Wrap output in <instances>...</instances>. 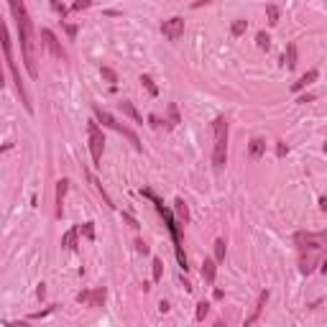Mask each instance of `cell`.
<instances>
[{
	"label": "cell",
	"instance_id": "obj_1",
	"mask_svg": "<svg viewBox=\"0 0 327 327\" xmlns=\"http://www.w3.org/2000/svg\"><path fill=\"white\" fill-rule=\"evenodd\" d=\"M8 8L16 18V26H18V36H21V54H23V64L31 74V79L38 77V67H36V57H33V23H31V16L26 11V3L23 0H8Z\"/></svg>",
	"mask_w": 327,
	"mask_h": 327
},
{
	"label": "cell",
	"instance_id": "obj_2",
	"mask_svg": "<svg viewBox=\"0 0 327 327\" xmlns=\"http://www.w3.org/2000/svg\"><path fill=\"white\" fill-rule=\"evenodd\" d=\"M141 194H143V197H148V199L156 204L158 215L164 217V223H167V228H169V233H172V243H174V253H177V261H179V266L187 271V268H189V263H187V256H184V251H182V238H179V225H182V223H179V220L172 215V210H169L167 204H164V202H161V199H158V197L151 192V189H141Z\"/></svg>",
	"mask_w": 327,
	"mask_h": 327
},
{
	"label": "cell",
	"instance_id": "obj_3",
	"mask_svg": "<svg viewBox=\"0 0 327 327\" xmlns=\"http://www.w3.org/2000/svg\"><path fill=\"white\" fill-rule=\"evenodd\" d=\"M212 138H215V146H212V169L223 172L225 164H228V138H230L228 118L220 115V118L212 120Z\"/></svg>",
	"mask_w": 327,
	"mask_h": 327
},
{
	"label": "cell",
	"instance_id": "obj_4",
	"mask_svg": "<svg viewBox=\"0 0 327 327\" xmlns=\"http://www.w3.org/2000/svg\"><path fill=\"white\" fill-rule=\"evenodd\" d=\"M3 49H6V67H8V72H11V77H13V85H16V92L21 95V102H23V107L33 115V105H31V97H28V92H26V87H23V79H21V72H18V67H16V62H13V54H11V36H8V31L3 28Z\"/></svg>",
	"mask_w": 327,
	"mask_h": 327
},
{
	"label": "cell",
	"instance_id": "obj_5",
	"mask_svg": "<svg viewBox=\"0 0 327 327\" xmlns=\"http://www.w3.org/2000/svg\"><path fill=\"white\" fill-rule=\"evenodd\" d=\"M95 118H97V120L102 123L105 128H113V131L123 133V136H126V138H128V141H131V143L136 146V151H141V141H138V136H136V133H133L131 128H126V126H120V123H118V120H115V118H113L110 113H105L102 107H97V105H95Z\"/></svg>",
	"mask_w": 327,
	"mask_h": 327
},
{
	"label": "cell",
	"instance_id": "obj_6",
	"mask_svg": "<svg viewBox=\"0 0 327 327\" xmlns=\"http://www.w3.org/2000/svg\"><path fill=\"white\" fill-rule=\"evenodd\" d=\"M87 138H90L92 164H95V167H100V161H102V151H105V136H102V131L97 128V123H95V120L87 123Z\"/></svg>",
	"mask_w": 327,
	"mask_h": 327
},
{
	"label": "cell",
	"instance_id": "obj_7",
	"mask_svg": "<svg viewBox=\"0 0 327 327\" xmlns=\"http://www.w3.org/2000/svg\"><path fill=\"white\" fill-rule=\"evenodd\" d=\"M294 240L299 243L302 251H307V248L317 251V248H322V245H327V233H297Z\"/></svg>",
	"mask_w": 327,
	"mask_h": 327
},
{
	"label": "cell",
	"instance_id": "obj_8",
	"mask_svg": "<svg viewBox=\"0 0 327 327\" xmlns=\"http://www.w3.org/2000/svg\"><path fill=\"white\" fill-rule=\"evenodd\" d=\"M161 33L167 36L169 41L182 38V36H184V18L174 16V18H169V21H164V23H161Z\"/></svg>",
	"mask_w": 327,
	"mask_h": 327
},
{
	"label": "cell",
	"instance_id": "obj_9",
	"mask_svg": "<svg viewBox=\"0 0 327 327\" xmlns=\"http://www.w3.org/2000/svg\"><path fill=\"white\" fill-rule=\"evenodd\" d=\"M105 297H107L105 286H100V289H95V292H79V294H77V302H79V304H90V307H102V304H105Z\"/></svg>",
	"mask_w": 327,
	"mask_h": 327
},
{
	"label": "cell",
	"instance_id": "obj_10",
	"mask_svg": "<svg viewBox=\"0 0 327 327\" xmlns=\"http://www.w3.org/2000/svg\"><path fill=\"white\" fill-rule=\"evenodd\" d=\"M41 38H44V46L57 57V59H64L67 57V51L62 49V44H59V38L54 36V31H49V28H41Z\"/></svg>",
	"mask_w": 327,
	"mask_h": 327
},
{
	"label": "cell",
	"instance_id": "obj_11",
	"mask_svg": "<svg viewBox=\"0 0 327 327\" xmlns=\"http://www.w3.org/2000/svg\"><path fill=\"white\" fill-rule=\"evenodd\" d=\"M215 276H217V261H215V258H204V261H202V279L212 286V284H215Z\"/></svg>",
	"mask_w": 327,
	"mask_h": 327
},
{
	"label": "cell",
	"instance_id": "obj_12",
	"mask_svg": "<svg viewBox=\"0 0 327 327\" xmlns=\"http://www.w3.org/2000/svg\"><path fill=\"white\" fill-rule=\"evenodd\" d=\"M69 189V179H59L57 182V217H62L64 212V194Z\"/></svg>",
	"mask_w": 327,
	"mask_h": 327
},
{
	"label": "cell",
	"instance_id": "obj_13",
	"mask_svg": "<svg viewBox=\"0 0 327 327\" xmlns=\"http://www.w3.org/2000/svg\"><path fill=\"white\" fill-rule=\"evenodd\" d=\"M118 107H120L123 113H126V115H128L133 123H138V126H143V118H141V113L136 110V105H133L131 100H120V102H118Z\"/></svg>",
	"mask_w": 327,
	"mask_h": 327
},
{
	"label": "cell",
	"instance_id": "obj_14",
	"mask_svg": "<svg viewBox=\"0 0 327 327\" xmlns=\"http://www.w3.org/2000/svg\"><path fill=\"white\" fill-rule=\"evenodd\" d=\"M266 302H268V292H261V294H258V302H256V307H253V312H251V317L245 319V327H248V324H253V322L261 317V312H263Z\"/></svg>",
	"mask_w": 327,
	"mask_h": 327
},
{
	"label": "cell",
	"instance_id": "obj_15",
	"mask_svg": "<svg viewBox=\"0 0 327 327\" xmlns=\"http://www.w3.org/2000/svg\"><path fill=\"white\" fill-rule=\"evenodd\" d=\"M317 77H319V69H309L307 74H302V77H299V79L294 82V85H292V90H294V92H299V90H304L307 85H312V82H314Z\"/></svg>",
	"mask_w": 327,
	"mask_h": 327
},
{
	"label": "cell",
	"instance_id": "obj_16",
	"mask_svg": "<svg viewBox=\"0 0 327 327\" xmlns=\"http://www.w3.org/2000/svg\"><path fill=\"white\" fill-rule=\"evenodd\" d=\"M174 212H177V220H179L182 225H187V223H189V210H187V202H184L182 197H177V199H174Z\"/></svg>",
	"mask_w": 327,
	"mask_h": 327
},
{
	"label": "cell",
	"instance_id": "obj_17",
	"mask_svg": "<svg viewBox=\"0 0 327 327\" xmlns=\"http://www.w3.org/2000/svg\"><path fill=\"white\" fill-rule=\"evenodd\" d=\"M284 67H286V69H294V67H297V44H294V41H289V44H286Z\"/></svg>",
	"mask_w": 327,
	"mask_h": 327
},
{
	"label": "cell",
	"instance_id": "obj_18",
	"mask_svg": "<svg viewBox=\"0 0 327 327\" xmlns=\"http://www.w3.org/2000/svg\"><path fill=\"white\" fill-rule=\"evenodd\" d=\"M266 153V141H261V138H253L251 143H248V156L256 161V158H261Z\"/></svg>",
	"mask_w": 327,
	"mask_h": 327
},
{
	"label": "cell",
	"instance_id": "obj_19",
	"mask_svg": "<svg viewBox=\"0 0 327 327\" xmlns=\"http://www.w3.org/2000/svg\"><path fill=\"white\" fill-rule=\"evenodd\" d=\"M77 235H79V228H72V230H67V233H64V238H62V248H67V251H74V248H77Z\"/></svg>",
	"mask_w": 327,
	"mask_h": 327
},
{
	"label": "cell",
	"instance_id": "obj_20",
	"mask_svg": "<svg viewBox=\"0 0 327 327\" xmlns=\"http://www.w3.org/2000/svg\"><path fill=\"white\" fill-rule=\"evenodd\" d=\"M256 44H258V49H266V51H268V49H271V36H268L266 31H258V33H256Z\"/></svg>",
	"mask_w": 327,
	"mask_h": 327
},
{
	"label": "cell",
	"instance_id": "obj_21",
	"mask_svg": "<svg viewBox=\"0 0 327 327\" xmlns=\"http://www.w3.org/2000/svg\"><path fill=\"white\" fill-rule=\"evenodd\" d=\"M245 28H248V21L238 18V21H233V26H230V33H233V36H243V33H245Z\"/></svg>",
	"mask_w": 327,
	"mask_h": 327
},
{
	"label": "cell",
	"instance_id": "obj_22",
	"mask_svg": "<svg viewBox=\"0 0 327 327\" xmlns=\"http://www.w3.org/2000/svg\"><path fill=\"white\" fill-rule=\"evenodd\" d=\"M141 85L148 90V95H151V97H156V95H158V87L153 85V79H151L148 74H143V77H141Z\"/></svg>",
	"mask_w": 327,
	"mask_h": 327
},
{
	"label": "cell",
	"instance_id": "obj_23",
	"mask_svg": "<svg viewBox=\"0 0 327 327\" xmlns=\"http://www.w3.org/2000/svg\"><path fill=\"white\" fill-rule=\"evenodd\" d=\"M215 261H217V263L225 261V240H223V238L215 240Z\"/></svg>",
	"mask_w": 327,
	"mask_h": 327
},
{
	"label": "cell",
	"instance_id": "obj_24",
	"mask_svg": "<svg viewBox=\"0 0 327 327\" xmlns=\"http://www.w3.org/2000/svg\"><path fill=\"white\" fill-rule=\"evenodd\" d=\"M266 13H268V23L276 26V23H279V8L271 3V6H266Z\"/></svg>",
	"mask_w": 327,
	"mask_h": 327
},
{
	"label": "cell",
	"instance_id": "obj_25",
	"mask_svg": "<svg viewBox=\"0 0 327 327\" xmlns=\"http://www.w3.org/2000/svg\"><path fill=\"white\" fill-rule=\"evenodd\" d=\"M79 233L85 235L87 240H95V225H92V223H85V225L79 228Z\"/></svg>",
	"mask_w": 327,
	"mask_h": 327
},
{
	"label": "cell",
	"instance_id": "obj_26",
	"mask_svg": "<svg viewBox=\"0 0 327 327\" xmlns=\"http://www.w3.org/2000/svg\"><path fill=\"white\" fill-rule=\"evenodd\" d=\"M207 312H210V304L207 302H199L197 304V322H202L204 317H207Z\"/></svg>",
	"mask_w": 327,
	"mask_h": 327
},
{
	"label": "cell",
	"instance_id": "obj_27",
	"mask_svg": "<svg viewBox=\"0 0 327 327\" xmlns=\"http://www.w3.org/2000/svg\"><path fill=\"white\" fill-rule=\"evenodd\" d=\"M179 123V110H177V105H169V128H174Z\"/></svg>",
	"mask_w": 327,
	"mask_h": 327
},
{
	"label": "cell",
	"instance_id": "obj_28",
	"mask_svg": "<svg viewBox=\"0 0 327 327\" xmlns=\"http://www.w3.org/2000/svg\"><path fill=\"white\" fill-rule=\"evenodd\" d=\"M100 74H102V77H105L107 82H113V85H115V82H118V74H115V72H113L110 67H102V69H100Z\"/></svg>",
	"mask_w": 327,
	"mask_h": 327
},
{
	"label": "cell",
	"instance_id": "obj_29",
	"mask_svg": "<svg viewBox=\"0 0 327 327\" xmlns=\"http://www.w3.org/2000/svg\"><path fill=\"white\" fill-rule=\"evenodd\" d=\"M161 271H164L161 258H153V281H158V279H161Z\"/></svg>",
	"mask_w": 327,
	"mask_h": 327
},
{
	"label": "cell",
	"instance_id": "obj_30",
	"mask_svg": "<svg viewBox=\"0 0 327 327\" xmlns=\"http://www.w3.org/2000/svg\"><path fill=\"white\" fill-rule=\"evenodd\" d=\"M286 153H289V146H286L284 141H279V143H276V156H279V158H284Z\"/></svg>",
	"mask_w": 327,
	"mask_h": 327
},
{
	"label": "cell",
	"instance_id": "obj_31",
	"mask_svg": "<svg viewBox=\"0 0 327 327\" xmlns=\"http://www.w3.org/2000/svg\"><path fill=\"white\" fill-rule=\"evenodd\" d=\"M90 6H92V0H74L72 8H74V11H82V8H90Z\"/></svg>",
	"mask_w": 327,
	"mask_h": 327
},
{
	"label": "cell",
	"instance_id": "obj_32",
	"mask_svg": "<svg viewBox=\"0 0 327 327\" xmlns=\"http://www.w3.org/2000/svg\"><path fill=\"white\" fill-rule=\"evenodd\" d=\"M51 6H54V11H57V13H59V16H62V18H64V16H67V8H64V6H62V3H59V0H51Z\"/></svg>",
	"mask_w": 327,
	"mask_h": 327
},
{
	"label": "cell",
	"instance_id": "obj_33",
	"mask_svg": "<svg viewBox=\"0 0 327 327\" xmlns=\"http://www.w3.org/2000/svg\"><path fill=\"white\" fill-rule=\"evenodd\" d=\"M54 312V307H49V309H44V312H33L31 314V319H38V317H46V314H51Z\"/></svg>",
	"mask_w": 327,
	"mask_h": 327
},
{
	"label": "cell",
	"instance_id": "obj_34",
	"mask_svg": "<svg viewBox=\"0 0 327 327\" xmlns=\"http://www.w3.org/2000/svg\"><path fill=\"white\" fill-rule=\"evenodd\" d=\"M136 248H138L141 253H148V245H146L143 240H136Z\"/></svg>",
	"mask_w": 327,
	"mask_h": 327
},
{
	"label": "cell",
	"instance_id": "obj_35",
	"mask_svg": "<svg viewBox=\"0 0 327 327\" xmlns=\"http://www.w3.org/2000/svg\"><path fill=\"white\" fill-rule=\"evenodd\" d=\"M36 294H38V299H44V297H46V286H44V284H38V289H36Z\"/></svg>",
	"mask_w": 327,
	"mask_h": 327
},
{
	"label": "cell",
	"instance_id": "obj_36",
	"mask_svg": "<svg viewBox=\"0 0 327 327\" xmlns=\"http://www.w3.org/2000/svg\"><path fill=\"white\" fill-rule=\"evenodd\" d=\"M158 312H161V314L169 312V302H161V304H158Z\"/></svg>",
	"mask_w": 327,
	"mask_h": 327
},
{
	"label": "cell",
	"instance_id": "obj_37",
	"mask_svg": "<svg viewBox=\"0 0 327 327\" xmlns=\"http://www.w3.org/2000/svg\"><path fill=\"white\" fill-rule=\"evenodd\" d=\"M148 123H151L153 128H158V118H156V115H148Z\"/></svg>",
	"mask_w": 327,
	"mask_h": 327
},
{
	"label": "cell",
	"instance_id": "obj_38",
	"mask_svg": "<svg viewBox=\"0 0 327 327\" xmlns=\"http://www.w3.org/2000/svg\"><path fill=\"white\" fill-rule=\"evenodd\" d=\"M312 100H314V95H304V97H299L297 102H312Z\"/></svg>",
	"mask_w": 327,
	"mask_h": 327
},
{
	"label": "cell",
	"instance_id": "obj_39",
	"mask_svg": "<svg viewBox=\"0 0 327 327\" xmlns=\"http://www.w3.org/2000/svg\"><path fill=\"white\" fill-rule=\"evenodd\" d=\"M319 207H322V210H324V212H327V199H324V197H322V199H319Z\"/></svg>",
	"mask_w": 327,
	"mask_h": 327
},
{
	"label": "cell",
	"instance_id": "obj_40",
	"mask_svg": "<svg viewBox=\"0 0 327 327\" xmlns=\"http://www.w3.org/2000/svg\"><path fill=\"white\" fill-rule=\"evenodd\" d=\"M322 271H324V274H327V258H324V263H322Z\"/></svg>",
	"mask_w": 327,
	"mask_h": 327
},
{
	"label": "cell",
	"instance_id": "obj_41",
	"mask_svg": "<svg viewBox=\"0 0 327 327\" xmlns=\"http://www.w3.org/2000/svg\"><path fill=\"white\" fill-rule=\"evenodd\" d=\"M324 153H327V141H324Z\"/></svg>",
	"mask_w": 327,
	"mask_h": 327
}]
</instances>
